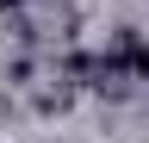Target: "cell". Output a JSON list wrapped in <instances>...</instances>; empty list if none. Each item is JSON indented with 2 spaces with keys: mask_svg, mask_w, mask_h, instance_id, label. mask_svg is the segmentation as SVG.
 <instances>
[{
  "mask_svg": "<svg viewBox=\"0 0 149 143\" xmlns=\"http://www.w3.org/2000/svg\"><path fill=\"white\" fill-rule=\"evenodd\" d=\"M68 106H74V87H68V81H56V87H44V93H37V112H44V118L68 112Z\"/></svg>",
  "mask_w": 149,
  "mask_h": 143,
  "instance_id": "6da1fadb",
  "label": "cell"
},
{
  "mask_svg": "<svg viewBox=\"0 0 149 143\" xmlns=\"http://www.w3.org/2000/svg\"><path fill=\"white\" fill-rule=\"evenodd\" d=\"M124 56H130V75H137V81H149V44H137V50H124Z\"/></svg>",
  "mask_w": 149,
  "mask_h": 143,
  "instance_id": "7a4b0ae2",
  "label": "cell"
},
{
  "mask_svg": "<svg viewBox=\"0 0 149 143\" xmlns=\"http://www.w3.org/2000/svg\"><path fill=\"white\" fill-rule=\"evenodd\" d=\"M6 81H19V87H25V81H31V56H13V68H6Z\"/></svg>",
  "mask_w": 149,
  "mask_h": 143,
  "instance_id": "3957f363",
  "label": "cell"
},
{
  "mask_svg": "<svg viewBox=\"0 0 149 143\" xmlns=\"http://www.w3.org/2000/svg\"><path fill=\"white\" fill-rule=\"evenodd\" d=\"M13 6H25V0H13Z\"/></svg>",
  "mask_w": 149,
  "mask_h": 143,
  "instance_id": "277c9868",
  "label": "cell"
}]
</instances>
